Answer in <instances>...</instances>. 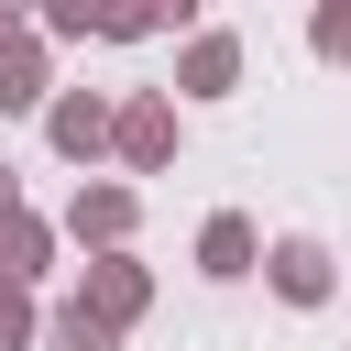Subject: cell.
Instances as JSON below:
<instances>
[{
    "instance_id": "obj_3",
    "label": "cell",
    "mask_w": 351,
    "mask_h": 351,
    "mask_svg": "<svg viewBox=\"0 0 351 351\" xmlns=\"http://www.w3.org/2000/svg\"><path fill=\"white\" fill-rule=\"evenodd\" d=\"M77 307H88L99 329L132 340L143 307H154V263H143V252H88V263H77Z\"/></svg>"
},
{
    "instance_id": "obj_2",
    "label": "cell",
    "mask_w": 351,
    "mask_h": 351,
    "mask_svg": "<svg viewBox=\"0 0 351 351\" xmlns=\"http://www.w3.org/2000/svg\"><path fill=\"white\" fill-rule=\"evenodd\" d=\"M55 230H66L77 252H132V230H143V186H121V176H77V197L55 208Z\"/></svg>"
},
{
    "instance_id": "obj_10",
    "label": "cell",
    "mask_w": 351,
    "mask_h": 351,
    "mask_svg": "<svg viewBox=\"0 0 351 351\" xmlns=\"http://www.w3.org/2000/svg\"><path fill=\"white\" fill-rule=\"evenodd\" d=\"M44 351H121V329H99L77 296H55V307H44Z\"/></svg>"
},
{
    "instance_id": "obj_9",
    "label": "cell",
    "mask_w": 351,
    "mask_h": 351,
    "mask_svg": "<svg viewBox=\"0 0 351 351\" xmlns=\"http://www.w3.org/2000/svg\"><path fill=\"white\" fill-rule=\"evenodd\" d=\"M55 99V44L22 22L11 44H0V121H22V110H44Z\"/></svg>"
},
{
    "instance_id": "obj_14",
    "label": "cell",
    "mask_w": 351,
    "mask_h": 351,
    "mask_svg": "<svg viewBox=\"0 0 351 351\" xmlns=\"http://www.w3.org/2000/svg\"><path fill=\"white\" fill-rule=\"evenodd\" d=\"M11 33H22V11H11V0H0V44H11Z\"/></svg>"
},
{
    "instance_id": "obj_13",
    "label": "cell",
    "mask_w": 351,
    "mask_h": 351,
    "mask_svg": "<svg viewBox=\"0 0 351 351\" xmlns=\"http://www.w3.org/2000/svg\"><path fill=\"white\" fill-rule=\"evenodd\" d=\"M11 208H22V176H11V154H0V219H11Z\"/></svg>"
},
{
    "instance_id": "obj_11",
    "label": "cell",
    "mask_w": 351,
    "mask_h": 351,
    "mask_svg": "<svg viewBox=\"0 0 351 351\" xmlns=\"http://www.w3.org/2000/svg\"><path fill=\"white\" fill-rule=\"evenodd\" d=\"M307 55L318 66H351V0H318L307 11Z\"/></svg>"
},
{
    "instance_id": "obj_6",
    "label": "cell",
    "mask_w": 351,
    "mask_h": 351,
    "mask_svg": "<svg viewBox=\"0 0 351 351\" xmlns=\"http://www.w3.org/2000/svg\"><path fill=\"white\" fill-rule=\"evenodd\" d=\"M230 88H241V33H230V22H197V33L176 44V88H165V99H197V110H208V99H230Z\"/></svg>"
},
{
    "instance_id": "obj_7",
    "label": "cell",
    "mask_w": 351,
    "mask_h": 351,
    "mask_svg": "<svg viewBox=\"0 0 351 351\" xmlns=\"http://www.w3.org/2000/svg\"><path fill=\"white\" fill-rule=\"evenodd\" d=\"M197 274H208V285H241V274H263V230H252L241 208H208V219H197Z\"/></svg>"
},
{
    "instance_id": "obj_12",
    "label": "cell",
    "mask_w": 351,
    "mask_h": 351,
    "mask_svg": "<svg viewBox=\"0 0 351 351\" xmlns=\"http://www.w3.org/2000/svg\"><path fill=\"white\" fill-rule=\"evenodd\" d=\"M0 351H44V307L22 285H0Z\"/></svg>"
},
{
    "instance_id": "obj_1",
    "label": "cell",
    "mask_w": 351,
    "mask_h": 351,
    "mask_svg": "<svg viewBox=\"0 0 351 351\" xmlns=\"http://www.w3.org/2000/svg\"><path fill=\"white\" fill-rule=\"evenodd\" d=\"M176 143H186V121H176L165 88H132V99L110 110V165H121V186H132V176H165Z\"/></svg>"
},
{
    "instance_id": "obj_4",
    "label": "cell",
    "mask_w": 351,
    "mask_h": 351,
    "mask_svg": "<svg viewBox=\"0 0 351 351\" xmlns=\"http://www.w3.org/2000/svg\"><path fill=\"white\" fill-rule=\"evenodd\" d=\"M263 285H274L285 307H329V296H340V252H329L318 230H274V241H263Z\"/></svg>"
},
{
    "instance_id": "obj_8",
    "label": "cell",
    "mask_w": 351,
    "mask_h": 351,
    "mask_svg": "<svg viewBox=\"0 0 351 351\" xmlns=\"http://www.w3.org/2000/svg\"><path fill=\"white\" fill-rule=\"evenodd\" d=\"M55 252H66V230H55L44 208H11V219H0V285H22V296H33V285L55 274Z\"/></svg>"
},
{
    "instance_id": "obj_5",
    "label": "cell",
    "mask_w": 351,
    "mask_h": 351,
    "mask_svg": "<svg viewBox=\"0 0 351 351\" xmlns=\"http://www.w3.org/2000/svg\"><path fill=\"white\" fill-rule=\"evenodd\" d=\"M110 110H121L110 88H55V99H44V143L99 176V165H110Z\"/></svg>"
}]
</instances>
